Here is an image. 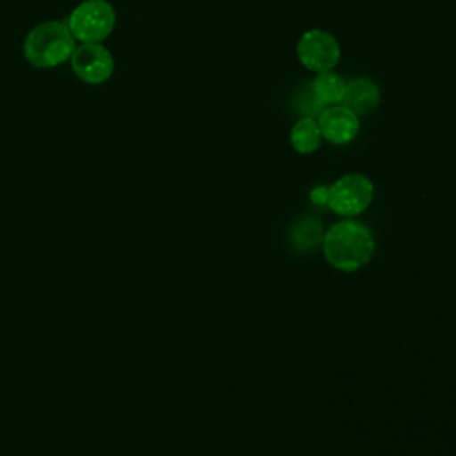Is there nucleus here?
<instances>
[{"instance_id": "39448f33", "label": "nucleus", "mask_w": 456, "mask_h": 456, "mask_svg": "<svg viewBox=\"0 0 456 456\" xmlns=\"http://www.w3.org/2000/svg\"><path fill=\"white\" fill-rule=\"evenodd\" d=\"M299 62L314 73L330 71L340 61L338 39L324 28H310L301 34L296 45Z\"/></svg>"}, {"instance_id": "9b49d317", "label": "nucleus", "mask_w": 456, "mask_h": 456, "mask_svg": "<svg viewBox=\"0 0 456 456\" xmlns=\"http://www.w3.org/2000/svg\"><path fill=\"white\" fill-rule=\"evenodd\" d=\"M328 198H330V187H326V185H317V187H314L312 192H310L312 203H314V205H319V207L328 205Z\"/></svg>"}, {"instance_id": "7ed1b4c3", "label": "nucleus", "mask_w": 456, "mask_h": 456, "mask_svg": "<svg viewBox=\"0 0 456 456\" xmlns=\"http://www.w3.org/2000/svg\"><path fill=\"white\" fill-rule=\"evenodd\" d=\"M66 25L75 39L100 43L112 32L116 11L107 0H84L71 11Z\"/></svg>"}, {"instance_id": "9d476101", "label": "nucleus", "mask_w": 456, "mask_h": 456, "mask_svg": "<svg viewBox=\"0 0 456 456\" xmlns=\"http://www.w3.org/2000/svg\"><path fill=\"white\" fill-rule=\"evenodd\" d=\"M321 141L322 135L315 118H301L294 123L290 130V144L297 153H314L315 150H319Z\"/></svg>"}, {"instance_id": "0eeeda50", "label": "nucleus", "mask_w": 456, "mask_h": 456, "mask_svg": "<svg viewBox=\"0 0 456 456\" xmlns=\"http://www.w3.org/2000/svg\"><path fill=\"white\" fill-rule=\"evenodd\" d=\"M317 125L322 139L330 141L331 144H347L360 132V116L338 103L322 109L317 116Z\"/></svg>"}, {"instance_id": "f257e3e1", "label": "nucleus", "mask_w": 456, "mask_h": 456, "mask_svg": "<svg viewBox=\"0 0 456 456\" xmlns=\"http://www.w3.org/2000/svg\"><path fill=\"white\" fill-rule=\"evenodd\" d=\"M374 237L358 221H338L324 235L322 249L330 265L340 271H356L369 264L374 255Z\"/></svg>"}, {"instance_id": "6e6552de", "label": "nucleus", "mask_w": 456, "mask_h": 456, "mask_svg": "<svg viewBox=\"0 0 456 456\" xmlns=\"http://www.w3.org/2000/svg\"><path fill=\"white\" fill-rule=\"evenodd\" d=\"M379 103V87L365 78L353 77L346 80V93L342 98V105L351 109L356 116H363L372 112Z\"/></svg>"}, {"instance_id": "423d86ee", "label": "nucleus", "mask_w": 456, "mask_h": 456, "mask_svg": "<svg viewBox=\"0 0 456 456\" xmlns=\"http://www.w3.org/2000/svg\"><path fill=\"white\" fill-rule=\"evenodd\" d=\"M71 69L86 84L98 86L114 71L112 53L100 43H82L71 53Z\"/></svg>"}, {"instance_id": "1a4fd4ad", "label": "nucleus", "mask_w": 456, "mask_h": 456, "mask_svg": "<svg viewBox=\"0 0 456 456\" xmlns=\"http://www.w3.org/2000/svg\"><path fill=\"white\" fill-rule=\"evenodd\" d=\"M310 93L321 107H331L342 103L346 93V78H342L333 69L315 73V78L310 84Z\"/></svg>"}, {"instance_id": "20e7f679", "label": "nucleus", "mask_w": 456, "mask_h": 456, "mask_svg": "<svg viewBox=\"0 0 456 456\" xmlns=\"http://www.w3.org/2000/svg\"><path fill=\"white\" fill-rule=\"evenodd\" d=\"M374 198L372 182L362 173H349L330 185L328 207L344 217L362 214Z\"/></svg>"}, {"instance_id": "f03ea898", "label": "nucleus", "mask_w": 456, "mask_h": 456, "mask_svg": "<svg viewBox=\"0 0 456 456\" xmlns=\"http://www.w3.org/2000/svg\"><path fill=\"white\" fill-rule=\"evenodd\" d=\"M75 50V37L62 21L36 25L23 41V55L36 68H55Z\"/></svg>"}]
</instances>
